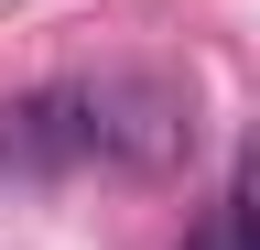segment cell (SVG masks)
Returning a JSON list of instances; mask_svg holds the SVG:
<instances>
[{
    "label": "cell",
    "mask_w": 260,
    "mask_h": 250,
    "mask_svg": "<svg viewBox=\"0 0 260 250\" xmlns=\"http://www.w3.org/2000/svg\"><path fill=\"white\" fill-rule=\"evenodd\" d=\"M87 131H98V163L109 174H174L184 142H195V109H184L174 76L109 66V76H87Z\"/></svg>",
    "instance_id": "6da1fadb"
},
{
    "label": "cell",
    "mask_w": 260,
    "mask_h": 250,
    "mask_svg": "<svg viewBox=\"0 0 260 250\" xmlns=\"http://www.w3.org/2000/svg\"><path fill=\"white\" fill-rule=\"evenodd\" d=\"M76 163H98V131H87V76L0 98V174L54 185V174H76Z\"/></svg>",
    "instance_id": "7a4b0ae2"
},
{
    "label": "cell",
    "mask_w": 260,
    "mask_h": 250,
    "mask_svg": "<svg viewBox=\"0 0 260 250\" xmlns=\"http://www.w3.org/2000/svg\"><path fill=\"white\" fill-rule=\"evenodd\" d=\"M228 239L260 250V131L239 142V174H228Z\"/></svg>",
    "instance_id": "3957f363"
},
{
    "label": "cell",
    "mask_w": 260,
    "mask_h": 250,
    "mask_svg": "<svg viewBox=\"0 0 260 250\" xmlns=\"http://www.w3.org/2000/svg\"><path fill=\"white\" fill-rule=\"evenodd\" d=\"M184 250H239V239H228V207H217V217H206V229H195Z\"/></svg>",
    "instance_id": "277c9868"
}]
</instances>
